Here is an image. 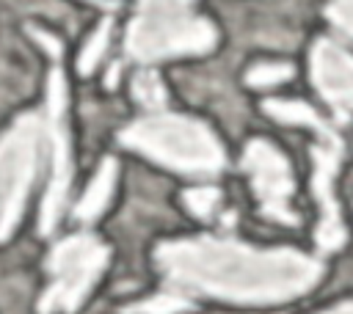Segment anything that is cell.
Segmentation results:
<instances>
[{
	"mask_svg": "<svg viewBox=\"0 0 353 314\" xmlns=\"http://www.w3.org/2000/svg\"><path fill=\"white\" fill-rule=\"evenodd\" d=\"M44 116H47V129H50V157H47L50 182H47L44 201H41L39 231L50 234L61 220V212L66 207L69 182H72V146H69V127H66V80L58 63L52 66L50 80H47Z\"/></svg>",
	"mask_w": 353,
	"mask_h": 314,
	"instance_id": "obj_7",
	"label": "cell"
},
{
	"mask_svg": "<svg viewBox=\"0 0 353 314\" xmlns=\"http://www.w3.org/2000/svg\"><path fill=\"white\" fill-rule=\"evenodd\" d=\"M196 0H138L127 28L124 55L154 63L174 55H196L215 47V28L193 11Z\"/></svg>",
	"mask_w": 353,
	"mask_h": 314,
	"instance_id": "obj_3",
	"label": "cell"
},
{
	"mask_svg": "<svg viewBox=\"0 0 353 314\" xmlns=\"http://www.w3.org/2000/svg\"><path fill=\"white\" fill-rule=\"evenodd\" d=\"M243 168L251 176V187L256 193L262 215L270 220L287 223V226L298 223V218L290 207L292 174H290V165L281 157V151L265 140H251L243 154Z\"/></svg>",
	"mask_w": 353,
	"mask_h": 314,
	"instance_id": "obj_8",
	"label": "cell"
},
{
	"mask_svg": "<svg viewBox=\"0 0 353 314\" xmlns=\"http://www.w3.org/2000/svg\"><path fill=\"white\" fill-rule=\"evenodd\" d=\"M312 80L320 96L334 107L339 121L353 116V55L328 39H320L312 50Z\"/></svg>",
	"mask_w": 353,
	"mask_h": 314,
	"instance_id": "obj_9",
	"label": "cell"
},
{
	"mask_svg": "<svg viewBox=\"0 0 353 314\" xmlns=\"http://www.w3.org/2000/svg\"><path fill=\"white\" fill-rule=\"evenodd\" d=\"M265 110L287 124H306L314 129L317 143L312 149L314 154V196L320 204V223H317V245L323 251H336L345 242V226L339 218V207L334 198V179L342 163V140L339 135L303 102H287V99H270L265 102Z\"/></svg>",
	"mask_w": 353,
	"mask_h": 314,
	"instance_id": "obj_6",
	"label": "cell"
},
{
	"mask_svg": "<svg viewBox=\"0 0 353 314\" xmlns=\"http://www.w3.org/2000/svg\"><path fill=\"white\" fill-rule=\"evenodd\" d=\"M290 77H292V66L290 63H256L245 74L248 85H254V88H268V85H276V83L290 80Z\"/></svg>",
	"mask_w": 353,
	"mask_h": 314,
	"instance_id": "obj_15",
	"label": "cell"
},
{
	"mask_svg": "<svg viewBox=\"0 0 353 314\" xmlns=\"http://www.w3.org/2000/svg\"><path fill=\"white\" fill-rule=\"evenodd\" d=\"M91 3H97V6H102V8H113V6H116V0H91Z\"/></svg>",
	"mask_w": 353,
	"mask_h": 314,
	"instance_id": "obj_18",
	"label": "cell"
},
{
	"mask_svg": "<svg viewBox=\"0 0 353 314\" xmlns=\"http://www.w3.org/2000/svg\"><path fill=\"white\" fill-rule=\"evenodd\" d=\"M132 96L138 99L141 107H146V113L165 110V88L154 69H141L132 77Z\"/></svg>",
	"mask_w": 353,
	"mask_h": 314,
	"instance_id": "obj_11",
	"label": "cell"
},
{
	"mask_svg": "<svg viewBox=\"0 0 353 314\" xmlns=\"http://www.w3.org/2000/svg\"><path fill=\"white\" fill-rule=\"evenodd\" d=\"M110 28H113L110 17H108V19H102V22H99V28L94 30V36L88 39V44L83 47V52H80V74H88V72L97 66V61L102 58V52L108 50Z\"/></svg>",
	"mask_w": 353,
	"mask_h": 314,
	"instance_id": "obj_13",
	"label": "cell"
},
{
	"mask_svg": "<svg viewBox=\"0 0 353 314\" xmlns=\"http://www.w3.org/2000/svg\"><path fill=\"white\" fill-rule=\"evenodd\" d=\"M193 306V300L171 292V289H163L141 303H130L124 308V314H179V311H188Z\"/></svg>",
	"mask_w": 353,
	"mask_h": 314,
	"instance_id": "obj_12",
	"label": "cell"
},
{
	"mask_svg": "<svg viewBox=\"0 0 353 314\" xmlns=\"http://www.w3.org/2000/svg\"><path fill=\"white\" fill-rule=\"evenodd\" d=\"M113 185H116V160L113 157H105L99 171L94 174L91 185L85 187L83 198L77 201L74 207V218L80 223H91L94 218H99V212L108 207L110 201V193H113Z\"/></svg>",
	"mask_w": 353,
	"mask_h": 314,
	"instance_id": "obj_10",
	"label": "cell"
},
{
	"mask_svg": "<svg viewBox=\"0 0 353 314\" xmlns=\"http://www.w3.org/2000/svg\"><path fill=\"white\" fill-rule=\"evenodd\" d=\"M119 140L143 157L188 176H210L223 168V149L218 138L207 129V124L179 113H146L127 124L119 132Z\"/></svg>",
	"mask_w": 353,
	"mask_h": 314,
	"instance_id": "obj_2",
	"label": "cell"
},
{
	"mask_svg": "<svg viewBox=\"0 0 353 314\" xmlns=\"http://www.w3.org/2000/svg\"><path fill=\"white\" fill-rule=\"evenodd\" d=\"M154 264L163 289L188 300L215 297L226 303H281L312 289L323 273L320 262L292 248H251L232 237H185L160 242Z\"/></svg>",
	"mask_w": 353,
	"mask_h": 314,
	"instance_id": "obj_1",
	"label": "cell"
},
{
	"mask_svg": "<svg viewBox=\"0 0 353 314\" xmlns=\"http://www.w3.org/2000/svg\"><path fill=\"white\" fill-rule=\"evenodd\" d=\"M323 314H353V300L350 303H342V306H334V308H328Z\"/></svg>",
	"mask_w": 353,
	"mask_h": 314,
	"instance_id": "obj_17",
	"label": "cell"
},
{
	"mask_svg": "<svg viewBox=\"0 0 353 314\" xmlns=\"http://www.w3.org/2000/svg\"><path fill=\"white\" fill-rule=\"evenodd\" d=\"M218 201H221V193L215 187H193V190H185V207L190 209V215L201 218V220H210L212 212L218 209Z\"/></svg>",
	"mask_w": 353,
	"mask_h": 314,
	"instance_id": "obj_14",
	"label": "cell"
},
{
	"mask_svg": "<svg viewBox=\"0 0 353 314\" xmlns=\"http://www.w3.org/2000/svg\"><path fill=\"white\" fill-rule=\"evenodd\" d=\"M108 259H110L108 245L88 231L61 240L44 262L50 273V284L39 297V314L77 311L83 300L91 295L102 270L108 267Z\"/></svg>",
	"mask_w": 353,
	"mask_h": 314,
	"instance_id": "obj_5",
	"label": "cell"
},
{
	"mask_svg": "<svg viewBox=\"0 0 353 314\" xmlns=\"http://www.w3.org/2000/svg\"><path fill=\"white\" fill-rule=\"evenodd\" d=\"M325 17H328L342 33H347V36L353 39V0H334V3H328Z\"/></svg>",
	"mask_w": 353,
	"mask_h": 314,
	"instance_id": "obj_16",
	"label": "cell"
},
{
	"mask_svg": "<svg viewBox=\"0 0 353 314\" xmlns=\"http://www.w3.org/2000/svg\"><path fill=\"white\" fill-rule=\"evenodd\" d=\"M44 157H50L47 116H19L0 138V242L14 234Z\"/></svg>",
	"mask_w": 353,
	"mask_h": 314,
	"instance_id": "obj_4",
	"label": "cell"
}]
</instances>
